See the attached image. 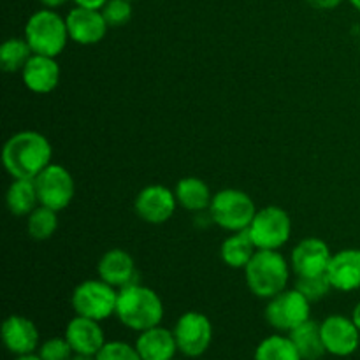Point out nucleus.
I'll return each mask as SVG.
<instances>
[{
  "label": "nucleus",
  "mask_w": 360,
  "mask_h": 360,
  "mask_svg": "<svg viewBox=\"0 0 360 360\" xmlns=\"http://www.w3.org/2000/svg\"><path fill=\"white\" fill-rule=\"evenodd\" d=\"M53 146L48 137L35 130H21L6 141L2 164L13 179H35L51 162Z\"/></svg>",
  "instance_id": "1"
},
{
  "label": "nucleus",
  "mask_w": 360,
  "mask_h": 360,
  "mask_svg": "<svg viewBox=\"0 0 360 360\" xmlns=\"http://www.w3.org/2000/svg\"><path fill=\"white\" fill-rule=\"evenodd\" d=\"M116 316L130 330L143 333L162 323L164 319V302L160 295L139 281L118 290Z\"/></svg>",
  "instance_id": "2"
},
{
  "label": "nucleus",
  "mask_w": 360,
  "mask_h": 360,
  "mask_svg": "<svg viewBox=\"0 0 360 360\" xmlns=\"http://www.w3.org/2000/svg\"><path fill=\"white\" fill-rule=\"evenodd\" d=\"M243 271L248 290L259 299H271L287 290L292 267L280 250H257Z\"/></svg>",
  "instance_id": "3"
},
{
  "label": "nucleus",
  "mask_w": 360,
  "mask_h": 360,
  "mask_svg": "<svg viewBox=\"0 0 360 360\" xmlns=\"http://www.w3.org/2000/svg\"><path fill=\"white\" fill-rule=\"evenodd\" d=\"M25 39L34 55L58 56L69 42L65 18L55 9H41L28 18L25 25Z\"/></svg>",
  "instance_id": "4"
},
{
  "label": "nucleus",
  "mask_w": 360,
  "mask_h": 360,
  "mask_svg": "<svg viewBox=\"0 0 360 360\" xmlns=\"http://www.w3.org/2000/svg\"><path fill=\"white\" fill-rule=\"evenodd\" d=\"M210 217L214 225L227 232L246 231L257 213L252 197L239 188H224L213 193Z\"/></svg>",
  "instance_id": "5"
},
{
  "label": "nucleus",
  "mask_w": 360,
  "mask_h": 360,
  "mask_svg": "<svg viewBox=\"0 0 360 360\" xmlns=\"http://www.w3.org/2000/svg\"><path fill=\"white\" fill-rule=\"evenodd\" d=\"M116 301H118V290L101 278L81 281L70 295L74 313L97 322L115 315Z\"/></svg>",
  "instance_id": "6"
},
{
  "label": "nucleus",
  "mask_w": 360,
  "mask_h": 360,
  "mask_svg": "<svg viewBox=\"0 0 360 360\" xmlns=\"http://www.w3.org/2000/svg\"><path fill=\"white\" fill-rule=\"evenodd\" d=\"M246 232L257 250H280L287 245L292 236L290 214L280 206L257 210Z\"/></svg>",
  "instance_id": "7"
},
{
  "label": "nucleus",
  "mask_w": 360,
  "mask_h": 360,
  "mask_svg": "<svg viewBox=\"0 0 360 360\" xmlns=\"http://www.w3.org/2000/svg\"><path fill=\"white\" fill-rule=\"evenodd\" d=\"M311 301L297 288H287L274 297L267 299L266 320L273 329L290 333L295 327L309 320Z\"/></svg>",
  "instance_id": "8"
},
{
  "label": "nucleus",
  "mask_w": 360,
  "mask_h": 360,
  "mask_svg": "<svg viewBox=\"0 0 360 360\" xmlns=\"http://www.w3.org/2000/svg\"><path fill=\"white\" fill-rule=\"evenodd\" d=\"M172 333L178 343V350L188 359H197L206 354L213 341L211 320L199 311L183 313Z\"/></svg>",
  "instance_id": "9"
},
{
  "label": "nucleus",
  "mask_w": 360,
  "mask_h": 360,
  "mask_svg": "<svg viewBox=\"0 0 360 360\" xmlns=\"http://www.w3.org/2000/svg\"><path fill=\"white\" fill-rule=\"evenodd\" d=\"M34 181L41 206L63 211L72 202L76 185L72 174L63 165L49 164Z\"/></svg>",
  "instance_id": "10"
},
{
  "label": "nucleus",
  "mask_w": 360,
  "mask_h": 360,
  "mask_svg": "<svg viewBox=\"0 0 360 360\" xmlns=\"http://www.w3.org/2000/svg\"><path fill=\"white\" fill-rule=\"evenodd\" d=\"M178 206L174 190L164 185L144 186L134 200L136 214L150 225H162L171 220Z\"/></svg>",
  "instance_id": "11"
},
{
  "label": "nucleus",
  "mask_w": 360,
  "mask_h": 360,
  "mask_svg": "<svg viewBox=\"0 0 360 360\" xmlns=\"http://www.w3.org/2000/svg\"><path fill=\"white\" fill-rule=\"evenodd\" d=\"M330 259H333V252L323 239L306 238L292 250V273H295L297 278L322 276V274H327Z\"/></svg>",
  "instance_id": "12"
},
{
  "label": "nucleus",
  "mask_w": 360,
  "mask_h": 360,
  "mask_svg": "<svg viewBox=\"0 0 360 360\" xmlns=\"http://www.w3.org/2000/svg\"><path fill=\"white\" fill-rule=\"evenodd\" d=\"M322 340L327 354L348 357L355 354L360 345V330L355 322L343 315H330L320 323Z\"/></svg>",
  "instance_id": "13"
},
{
  "label": "nucleus",
  "mask_w": 360,
  "mask_h": 360,
  "mask_svg": "<svg viewBox=\"0 0 360 360\" xmlns=\"http://www.w3.org/2000/svg\"><path fill=\"white\" fill-rule=\"evenodd\" d=\"M70 41L81 46L98 44L108 34V21L101 9H88L76 6L65 16Z\"/></svg>",
  "instance_id": "14"
},
{
  "label": "nucleus",
  "mask_w": 360,
  "mask_h": 360,
  "mask_svg": "<svg viewBox=\"0 0 360 360\" xmlns=\"http://www.w3.org/2000/svg\"><path fill=\"white\" fill-rule=\"evenodd\" d=\"M97 273L101 280L115 287L116 290L123 287H129L139 281V273H137L136 260L130 253L122 248L108 250L101 257L97 264Z\"/></svg>",
  "instance_id": "15"
},
{
  "label": "nucleus",
  "mask_w": 360,
  "mask_h": 360,
  "mask_svg": "<svg viewBox=\"0 0 360 360\" xmlns=\"http://www.w3.org/2000/svg\"><path fill=\"white\" fill-rule=\"evenodd\" d=\"M4 347L13 355L34 354L41 347L39 329L30 319L21 315H11L2 323Z\"/></svg>",
  "instance_id": "16"
},
{
  "label": "nucleus",
  "mask_w": 360,
  "mask_h": 360,
  "mask_svg": "<svg viewBox=\"0 0 360 360\" xmlns=\"http://www.w3.org/2000/svg\"><path fill=\"white\" fill-rule=\"evenodd\" d=\"M63 336L69 341L74 354L94 355V357L108 343L104 336V330L101 327V322L79 315H76L67 323Z\"/></svg>",
  "instance_id": "17"
},
{
  "label": "nucleus",
  "mask_w": 360,
  "mask_h": 360,
  "mask_svg": "<svg viewBox=\"0 0 360 360\" xmlns=\"http://www.w3.org/2000/svg\"><path fill=\"white\" fill-rule=\"evenodd\" d=\"M20 74L25 86L37 95L51 94L60 83V65L55 56L32 55Z\"/></svg>",
  "instance_id": "18"
},
{
  "label": "nucleus",
  "mask_w": 360,
  "mask_h": 360,
  "mask_svg": "<svg viewBox=\"0 0 360 360\" xmlns=\"http://www.w3.org/2000/svg\"><path fill=\"white\" fill-rule=\"evenodd\" d=\"M330 285L338 292H354L360 288V250L345 248L333 253L329 269Z\"/></svg>",
  "instance_id": "19"
},
{
  "label": "nucleus",
  "mask_w": 360,
  "mask_h": 360,
  "mask_svg": "<svg viewBox=\"0 0 360 360\" xmlns=\"http://www.w3.org/2000/svg\"><path fill=\"white\" fill-rule=\"evenodd\" d=\"M134 347L143 360H172L179 352L174 333L162 326L139 333Z\"/></svg>",
  "instance_id": "20"
},
{
  "label": "nucleus",
  "mask_w": 360,
  "mask_h": 360,
  "mask_svg": "<svg viewBox=\"0 0 360 360\" xmlns=\"http://www.w3.org/2000/svg\"><path fill=\"white\" fill-rule=\"evenodd\" d=\"M174 193L179 206L192 213L210 210L211 200H213L207 183L197 176H186L179 179L174 186Z\"/></svg>",
  "instance_id": "21"
},
{
  "label": "nucleus",
  "mask_w": 360,
  "mask_h": 360,
  "mask_svg": "<svg viewBox=\"0 0 360 360\" xmlns=\"http://www.w3.org/2000/svg\"><path fill=\"white\" fill-rule=\"evenodd\" d=\"M288 338L295 345L302 360H320L327 354L326 345H323L322 340L320 323L315 322V320H306L304 323L290 330Z\"/></svg>",
  "instance_id": "22"
},
{
  "label": "nucleus",
  "mask_w": 360,
  "mask_h": 360,
  "mask_svg": "<svg viewBox=\"0 0 360 360\" xmlns=\"http://www.w3.org/2000/svg\"><path fill=\"white\" fill-rule=\"evenodd\" d=\"M257 248L246 231L232 232L220 246V259L231 269H245Z\"/></svg>",
  "instance_id": "23"
},
{
  "label": "nucleus",
  "mask_w": 360,
  "mask_h": 360,
  "mask_svg": "<svg viewBox=\"0 0 360 360\" xmlns=\"http://www.w3.org/2000/svg\"><path fill=\"white\" fill-rule=\"evenodd\" d=\"M34 179H13L6 192V206L14 217H28L39 206Z\"/></svg>",
  "instance_id": "24"
},
{
  "label": "nucleus",
  "mask_w": 360,
  "mask_h": 360,
  "mask_svg": "<svg viewBox=\"0 0 360 360\" xmlns=\"http://www.w3.org/2000/svg\"><path fill=\"white\" fill-rule=\"evenodd\" d=\"M253 360H302L292 340L283 334H273L257 347Z\"/></svg>",
  "instance_id": "25"
},
{
  "label": "nucleus",
  "mask_w": 360,
  "mask_h": 360,
  "mask_svg": "<svg viewBox=\"0 0 360 360\" xmlns=\"http://www.w3.org/2000/svg\"><path fill=\"white\" fill-rule=\"evenodd\" d=\"M32 55H34V51L28 46L27 39L11 37L0 46V67H2L4 72H21Z\"/></svg>",
  "instance_id": "26"
},
{
  "label": "nucleus",
  "mask_w": 360,
  "mask_h": 360,
  "mask_svg": "<svg viewBox=\"0 0 360 360\" xmlns=\"http://www.w3.org/2000/svg\"><path fill=\"white\" fill-rule=\"evenodd\" d=\"M58 229V211L39 204L27 217V231L34 241H48Z\"/></svg>",
  "instance_id": "27"
},
{
  "label": "nucleus",
  "mask_w": 360,
  "mask_h": 360,
  "mask_svg": "<svg viewBox=\"0 0 360 360\" xmlns=\"http://www.w3.org/2000/svg\"><path fill=\"white\" fill-rule=\"evenodd\" d=\"M295 288H297L301 294H304L311 302L320 301V299L326 297L330 290H334L327 274H322V276L297 278Z\"/></svg>",
  "instance_id": "28"
},
{
  "label": "nucleus",
  "mask_w": 360,
  "mask_h": 360,
  "mask_svg": "<svg viewBox=\"0 0 360 360\" xmlns=\"http://www.w3.org/2000/svg\"><path fill=\"white\" fill-rule=\"evenodd\" d=\"M109 28H118L132 20V2L130 0H108L102 7Z\"/></svg>",
  "instance_id": "29"
},
{
  "label": "nucleus",
  "mask_w": 360,
  "mask_h": 360,
  "mask_svg": "<svg viewBox=\"0 0 360 360\" xmlns=\"http://www.w3.org/2000/svg\"><path fill=\"white\" fill-rule=\"evenodd\" d=\"M72 348L69 341L63 338H49L39 347L37 355L42 360H70L72 359Z\"/></svg>",
  "instance_id": "30"
},
{
  "label": "nucleus",
  "mask_w": 360,
  "mask_h": 360,
  "mask_svg": "<svg viewBox=\"0 0 360 360\" xmlns=\"http://www.w3.org/2000/svg\"><path fill=\"white\" fill-rule=\"evenodd\" d=\"M95 360H143L136 347L123 341H108L102 350L95 355Z\"/></svg>",
  "instance_id": "31"
},
{
  "label": "nucleus",
  "mask_w": 360,
  "mask_h": 360,
  "mask_svg": "<svg viewBox=\"0 0 360 360\" xmlns=\"http://www.w3.org/2000/svg\"><path fill=\"white\" fill-rule=\"evenodd\" d=\"M308 6H311L313 9H319V11H330V9H336L343 4V0H306Z\"/></svg>",
  "instance_id": "32"
},
{
  "label": "nucleus",
  "mask_w": 360,
  "mask_h": 360,
  "mask_svg": "<svg viewBox=\"0 0 360 360\" xmlns=\"http://www.w3.org/2000/svg\"><path fill=\"white\" fill-rule=\"evenodd\" d=\"M72 2L79 7H88V9H102L108 0H72Z\"/></svg>",
  "instance_id": "33"
},
{
  "label": "nucleus",
  "mask_w": 360,
  "mask_h": 360,
  "mask_svg": "<svg viewBox=\"0 0 360 360\" xmlns=\"http://www.w3.org/2000/svg\"><path fill=\"white\" fill-rule=\"evenodd\" d=\"M39 2H41L46 9H58V7L65 6L69 0H39Z\"/></svg>",
  "instance_id": "34"
},
{
  "label": "nucleus",
  "mask_w": 360,
  "mask_h": 360,
  "mask_svg": "<svg viewBox=\"0 0 360 360\" xmlns=\"http://www.w3.org/2000/svg\"><path fill=\"white\" fill-rule=\"evenodd\" d=\"M352 320H354L355 326H357L359 330H360V301L357 302V306L354 308V313H352Z\"/></svg>",
  "instance_id": "35"
},
{
  "label": "nucleus",
  "mask_w": 360,
  "mask_h": 360,
  "mask_svg": "<svg viewBox=\"0 0 360 360\" xmlns=\"http://www.w3.org/2000/svg\"><path fill=\"white\" fill-rule=\"evenodd\" d=\"M14 360H42V359L35 354H28V355H18Z\"/></svg>",
  "instance_id": "36"
},
{
  "label": "nucleus",
  "mask_w": 360,
  "mask_h": 360,
  "mask_svg": "<svg viewBox=\"0 0 360 360\" xmlns=\"http://www.w3.org/2000/svg\"><path fill=\"white\" fill-rule=\"evenodd\" d=\"M70 360H95L94 355H83V354H74Z\"/></svg>",
  "instance_id": "37"
},
{
  "label": "nucleus",
  "mask_w": 360,
  "mask_h": 360,
  "mask_svg": "<svg viewBox=\"0 0 360 360\" xmlns=\"http://www.w3.org/2000/svg\"><path fill=\"white\" fill-rule=\"evenodd\" d=\"M350 2H352V6H354L355 9H357L360 13V0H350Z\"/></svg>",
  "instance_id": "38"
},
{
  "label": "nucleus",
  "mask_w": 360,
  "mask_h": 360,
  "mask_svg": "<svg viewBox=\"0 0 360 360\" xmlns=\"http://www.w3.org/2000/svg\"><path fill=\"white\" fill-rule=\"evenodd\" d=\"M130 2H136V0H130Z\"/></svg>",
  "instance_id": "39"
},
{
  "label": "nucleus",
  "mask_w": 360,
  "mask_h": 360,
  "mask_svg": "<svg viewBox=\"0 0 360 360\" xmlns=\"http://www.w3.org/2000/svg\"><path fill=\"white\" fill-rule=\"evenodd\" d=\"M359 44H360V37H359Z\"/></svg>",
  "instance_id": "40"
},
{
  "label": "nucleus",
  "mask_w": 360,
  "mask_h": 360,
  "mask_svg": "<svg viewBox=\"0 0 360 360\" xmlns=\"http://www.w3.org/2000/svg\"><path fill=\"white\" fill-rule=\"evenodd\" d=\"M172 360H174V359H172Z\"/></svg>",
  "instance_id": "41"
}]
</instances>
